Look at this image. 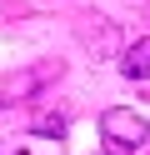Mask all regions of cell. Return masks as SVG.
Here are the masks:
<instances>
[{
    "instance_id": "cell-1",
    "label": "cell",
    "mask_w": 150,
    "mask_h": 155,
    "mask_svg": "<svg viewBox=\"0 0 150 155\" xmlns=\"http://www.w3.org/2000/svg\"><path fill=\"white\" fill-rule=\"evenodd\" d=\"M100 140H105L110 155H135L140 145L150 140V125L140 110H125V105H110L100 115Z\"/></svg>"
},
{
    "instance_id": "cell-2",
    "label": "cell",
    "mask_w": 150,
    "mask_h": 155,
    "mask_svg": "<svg viewBox=\"0 0 150 155\" xmlns=\"http://www.w3.org/2000/svg\"><path fill=\"white\" fill-rule=\"evenodd\" d=\"M60 70H65L60 60H40V65H30V70H15V75H5V80H0V105L35 100L45 85H55V80H60Z\"/></svg>"
},
{
    "instance_id": "cell-3",
    "label": "cell",
    "mask_w": 150,
    "mask_h": 155,
    "mask_svg": "<svg viewBox=\"0 0 150 155\" xmlns=\"http://www.w3.org/2000/svg\"><path fill=\"white\" fill-rule=\"evenodd\" d=\"M75 35H80V45H85V50L95 55V60L125 55V50H120V25H115V20H105V15H80Z\"/></svg>"
},
{
    "instance_id": "cell-4",
    "label": "cell",
    "mask_w": 150,
    "mask_h": 155,
    "mask_svg": "<svg viewBox=\"0 0 150 155\" xmlns=\"http://www.w3.org/2000/svg\"><path fill=\"white\" fill-rule=\"evenodd\" d=\"M120 75H125V80H150V35H140L135 45H125Z\"/></svg>"
},
{
    "instance_id": "cell-5",
    "label": "cell",
    "mask_w": 150,
    "mask_h": 155,
    "mask_svg": "<svg viewBox=\"0 0 150 155\" xmlns=\"http://www.w3.org/2000/svg\"><path fill=\"white\" fill-rule=\"evenodd\" d=\"M30 130H35V135H50V140H65L70 120H65L60 110H35V120H30Z\"/></svg>"
}]
</instances>
